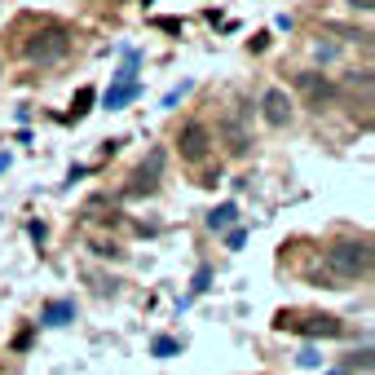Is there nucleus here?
I'll return each mask as SVG.
<instances>
[{
    "mask_svg": "<svg viewBox=\"0 0 375 375\" xmlns=\"http://www.w3.org/2000/svg\"><path fill=\"white\" fill-rule=\"evenodd\" d=\"M326 265H331L335 278L354 283V278H371L375 252H371L367 238H345V243H331V247H326Z\"/></svg>",
    "mask_w": 375,
    "mask_h": 375,
    "instance_id": "f257e3e1",
    "label": "nucleus"
},
{
    "mask_svg": "<svg viewBox=\"0 0 375 375\" xmlns=\"http://www.w3.org/2000/svg\"><path fill=\"white\" fill-rule=\"evenodd\" d=\"M278 331H296V335H309V340H335V335H345V322L331 318V313H278L274 318Z\"/></svg>",
    "mask_w": 375,
    "mask_h": 375,
    "instance_id": "f03ea898",
    "label": "nucleus"
},
{
    "mask_svg": "<svg viewBox=\"0 0 375 375\" xmlns=\"http://www.w3.org/2000/svg\"><path fill=\"white\" fill-rule=\"evenodd\" d=\"M22 53H27V62L53 67V62H62V58L71 53V31L67 27H40L35 35L22 40Z\"/></svg>",
    "mask_w": 375,
    "mask_h": 375,
    "instance_id": "7ed1b4c3",
    "label": "nucleus"
},
{
    "mask_svg": "<svg viewBox=\"0 0 375 375\" xmlns=\"http://www.w3.org/2000/svg\"><path fill=\"white\" fill-rule=\"evenodd\" d=\"M177 146H181V159H186V164H203V159H208V150H212V132H208V124H199V119L181 124Z\"/></svg>",
    "mask_w": 375,
    "mask_h": 375,
    "instance_id": "20e7f679",
    "label": "nucleus"
},
{
    "mask_svg": "<svg viewBox=\"0 0 375 375\" xmlns=\"http://www.w3.org/2000/svg\"><path fill=\"white\" fill-rule=\"evenodd\" d=\"M261 115H265V124H274V128L292 124V98H287L283 89H270L261 98Z\"/></svg>",
    "mask_w": 375,
    "mask_h": 375,
    "instance_id": "39448f33",
    "label": "nucleus"
},
{
    "mask_svg": "<svg viewBox=\"0 0 375 375\" xmlns=\"http://www.w3.org/2000/svg\"><path fill=\"white\" fill-rule=\"evenodd\" d=\"M40 322H44V326H67V322H76V300H53V305H44V309H40Z\"/></svg>",
    "mask_w": 375,
    "mask_h": 375,
    "instance_id": "423d86ee",
    "label": "nucleus"
},
{
    "mask_svg": "<svg viewBox=\"0 0 375 375\" xmlns=\"http://www.w3.org/2000/svg\"><path fill=\"white\" fill-rule=\"evenodd\" d=\"M141 98V84H111L106 89V111H124L128 102Z\"/></svg>",
    "mask_w": 375,
    "mask_h": 375,
    "instance_id": "0eeeda50",
    "label": "nucleus"
},
{
    "mask_svg": "<svg viewBox=\"0 0 375 375\" xmlns=\"http://www.w3.org/2000/svg\"><path fill=\"white\" fill-rule=\"evenodd\" d=\"M221 132L229 137V155H247V146H252V141H247V132H243V124H238L234 115H229L225 124H221Z\"/></svg>",
    "mask_w": 375,
    "mask_h": 375,
    "instance_id": "6e6552de",
    "label": "nucleus"
},
{
    "mask_svg": "<svg viewBox=\"0 0 375 375\" xmlns=\"http://www.w3.org/2000/svg\"><path fill=\"white\" fill-rule=\"evenodd\" d=\"M234 216H238L234 203H221V208H212V212H208V229H212V234H221V229L234 225Z\"/></svg>",
    "mask_w": 375,
    "mask_h": 375,
    "instance_id": "1a4fd4ad",
    "label": "nucleus"
},
{
    "mask_svg": "<svg viewBox=\"0 0 375 375\" xmlns=\"http://www.w3.org/2000/svg\"><path fill=\"white\" fill-rule=\"evenodd\" d=\"M300 89H305L313 102H326V98L335 93V89H331V80H318V76H300Z\"/></svg>",
    "mask_w": 375,
    "mask_h": 375,
    "instance_id": "9d476101",
    "label": "nucleus"
},
{
    "mask_svg": "<svg viewBox=\"0 0 375 375\" xmlns=\"http://www.w3.org/2000/svg\"><path fill=\"white\" fill-rule=\"evenodd\" d=\"M159 168H164V150H150V159L137 168V177H146V181H155L159 177Z\"/></svg>",
    "mask_w": 375,
    "mask_h": 375,
    "instance_id": "9b49d317",
    "label": "nucleus"
},
{
    "mask_svg": "<svg viewBox=\"0 0 375 375\" xmlns=\"http://www.w3.org/2000/svg\"><path fill=\"white\" fill-rule=\"evenodd\" d=\"M89 106H93V89H80V93H76V102H71V115L84 119V115H89Z\"/></svg>",
    "mask_w": 375,
    "mask_h": 375,
    "instance_id": "f8f14e48",
    "label": "nucleus"
},
{
    "mask_svg": "<svg viewBox=\"0 0 375 375\" xmlns=\"http://www.w3.org/2000/svg\"><path fill=\"white\" fill-rule=\"evenodd\" d=\"M296 367H300V371H318V367H322L318 349H300V354H296Z\"/></svg>",
    "mask_w": 375,
    "mask_h": 375,
    "instance_id": "ddd939ff",
    "label": "nucleus"
},
{
    "mask_svg": "<svg viewBox=\"0 0 375 375\" xmlns=\"http://www.w3.org/2000/svg\"><path fill=\"white\" fill-rule=\"evenodd\" d=\"M208 283H212V270H199V274H195V287H190V296L181 300V305H190L195 296H203V292H208Z\"/></svg>",
    "mask_w": 375,
    "mask_h": 375,
    "instance_id": "4468645a",
    "label": "nucleus"
},
{
    "mask_svg": "<svg viewBox=\"0 0 375 375\" xmlns=\"http://www.w3.org/2000/svg\"><path fill=\"white\" fill-rule=\"evenodd\" d=\"M177 349H181V345H177V340H168V335H159V340H155V354H159V358H173Z\"/></svg>",
    "mask_w": 375,
    "mask_h": 375,
    "instance_id": "2eb2a0df",
    "label": "nucleus"
},
{
    "mask_svg": "<svg viewBox=\"0 0 375 375\" xmlns=\"http://www.w3.org/2000/svg\"><path fill=\"white\" fill-rule=\"evenodd\" d=\"M313 53H318L322 62H331V58H335V44H318V49H313Z\"/></svg>",
    "mask_w": 375,
    "mask_h": 375,
    "instance_id": "dca6fc26",
    "label": "nucleus"
},
{
    "mask_svg": "<svg viewBox=\"0 0 375 375\" xmlns=\"http://www.w3.org/2000/svg\"><path fill=\"white\" fill-rule=\"evenodd\" d=\"M155 27H159V31H181V22H177V18H159Z\"/></svg>",
    "mask_w": 375,
    "mask_h": 375,
    "instance_id": "f3484780",
    "label": "nucleus"
},
{
    "mask_svg": "<svg viewBox=\"0 0 375 375\" xmlns=\"http://www.w3.org/2000/svg\"><path fill=\"white\" fill-rule=\"evenodd\" d=\"M93 252H98V256H119V247H115V243H98Z\"/></svg>",
    "mask_w": 375,
    "mask_h": 375,
    "instance_id": "a211bd4d",
    "label": "nucleus"
},
{
    "mask_svg": "<svg viewBox=\"0 0 375 375\" xmlns=\"http://www.w3.org/2000/svg\"><path fill=\"white\" fill-rule=\"evenodd\" d=\"M5 168H9V155H0V173H5Z\"/></svg>",
    "mask_w": 375,
    "mask_h": 375,
    "instance_id": "6ab92c4d",
    "label": "nucleus"
},
{
    "mask_svg": "<svg viewBox=\"0 0 375 375\" xmlns=\"http://www.w3.org/2000/svg\"><path fill=\"white\" fill-rule=\"evenodd\" d=\"M331 375H345V371H331Z\"/></svg>",
    "mask_w": 375,
    "mask_h": 375,
    "instance_id": "aec40b11",
    "label": "nucleus"
}]
</instances>
